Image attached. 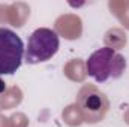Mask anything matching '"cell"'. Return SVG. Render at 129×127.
Returning a JSON list of instances; mask_svg holds the SVG:
<instances>
[{"mask_svg": "<svg viewBox=\"0 0 129 127\" xmlns=\"http://www.w3.org/2000/svg\"><path fill=\"white\" fill-rule=\"evenodd\" d=\"M3 90H5V82H3V81L0 79V93H2Z\"/></svg>", "mask_w": 129, "mask_h": 127, "instance_id": "5", "label": "cell"}, {"mask_svg": "<svg viewBox=\"0 0 129 127\" xmlns=\"http://www.w3.org/2000/svg\"><path fill=\"white\" fill-rule=\"evenodd\" d=\"M24 43L11 29L0 27V75H14L23 63Z\"/></svg>", "mask_w": 129, "mask_h": 127, "instance_id": "4", "label": "cell"}, {"mask_svg": "<svg viewBox=\"0 0 129 127\" xmlns=\"http://www.w3.org/2000/svg\"><path fill=\"white\" fill-rule=\"evenodd\" d=\"M86 69L89 76L96 82H105L108 79H117L123 75L126 69L125 57L110 46L96 49L86 61Z\"/></svg>", "mask_w": 129, "mask_h": 127, "instance_id": "1", "label": "cell"}, {"mask_svg": "<svg viewBox=\"0 0 129 127\" xmlns=\"http://www.w3.org/2000/svg\"><path fill=\"white\" fill-rule=\"evenodd\" d=\"M60 40L59 34L47 27L36 29L29 37V43L24 52L26 61L29 64H38L48 61L59 51Z\"/></svg>", "mask_w": 129, "mask_h": 127, "instance_id": "3", "label": "cell"}, {"mask_svg": "<svg viewBox=\"0 0 129 127\" xmlns=\"http://www.w3.org/2000/svg\"><path fill=\"white\" fill-rule=\"evenodd\" d=\"M77 111L84 123L96 124L102 121L110 109V100L98 87L86 84L80 88L75 99Z\"/></svg>", "mask_w": 129, "mask_h": 127, "instance_id": "2", "label": "cell"}]
</instances>
